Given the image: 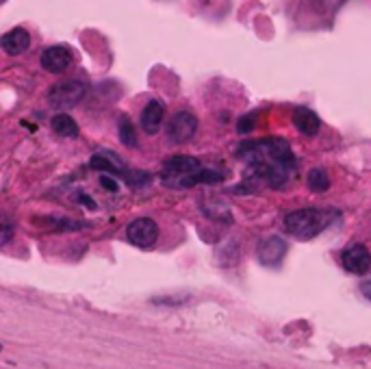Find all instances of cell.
Masks as SVG:
<instances>
[{
    "label": "cell",
    "instance_id": "obj_1",
    "mask_svg": "<svg viewBox=\"0 0 371 369\" xmlns=\"http://www.w3.org/2000/svg\"><path fill=\"white\" fill-rule=\"evenodd\" d=\"M332 220L334 213L326 208H297L285 215V231L299 241H308L320 235Z\"/></svg>",
    "mask_w": 371,
    "mask_h": 369
},
{
    "label": "cell",
    "instance_id": "obj_2",
    "mask_svg": "<svg viewBox=\"0 0 371 369\" xmlns=\"http://www.w3.org/2000/svg\"><path fill=\"white\" fill-rule=\"evenodd\" d=\"M200 161L196 156H189V154H176L170 156V159L163 163V172H161V179L167 187L174 189H189L191 187V174H196L200 170Z\"/></svg>",
    "mask_w": 371,
    "mask_h": 369
},
{
    "label": "cell",
    "instance_id": "obj_3",
    "mask_svg": "<svg viewBox=\"0 0 371 369\" xmlns=\"http://www.w3.org/2000/svg\"><path fill=\"white\" fill-rule=\"evenodd\" d=\"M85 96V85L81 81H63L57 83L55 87H50L48 100L52 107L57 109H67V107H76Z\"/></svg>",
    "mask_w": 371,
    "mask_h": 369
},
{
    "label": "cell",
    "instance_id": "obj_4",
    "mask_svg": "<svg viewBox=\"0 0 371 369\" xmlns=\"http://www.w3.org/2000/svg\"><path fill=\"white\" fill-rule=\"evenodd\" d=\"M126 237L137 248H152L158 239V226L150 218H137L129 224Z\"/></svg>",
    "mask_w": 371,
    "mask_h": 369
},
{
    "label": "cell",
    "instance_id": "obj_5",
    "mask_svg": "<svg viewBox=\"0 0 371 369\" xmlns=\"http://www.w3.org/2000/svg\"><path fill=\"white\" fill-rule=\"evenodd\" d=\"M196 131H198V117L189 111H181L170 120L167 139L172 144H185L196 135Z\"/></svg>",
    "mask_w": 371,
    "mask_h": 369
},
{
    "label": "cell",
    "instance_id": "obj_6",
    "mask_svg": "<svg viewBox=\"0 0 371 369\" xmlns=\"http://www.w3.org/2000/svg\"><path fill=\"white\" fill-rule=\"evenodd\" d=\"M343 268L349 274H367L371 270V254L363 243H352L349 248L343 250Z\"/></svg>",
    "mask_w": 371,
    "mask_h": 369
},
{
    "label": "cell",
    "instance_id": "obj_7",
    "mask_svg": "<svg viewBox=\"0 0 371 369\" xmlns=\"http://www.w3.org/2000/svg\"><path fill=\"white\" fill-rule=\"evenodd\" d=\"M72 63V50L65 46H50L42 52V67L46 72L61 74Z\"/></svg>",
    "mask_w": 371,
    "mask_h": 369
},
{
    "label": "cell",
    "instance_id": "obj_8",
    "mask_svg": "<svg viewBox=\"0 0 371 369\" xmlns=\"http://www.w3.org/2000/svg\"><path fill=\"white\" fill-rule=\"evenodd\" d=\"M287 254V241L282 237H267L258 245V261L263 265H278Z\"/></svg>",
    "mask_w": 371,
    "mask_h": 369
},
{
    "label": "cell",
    "instance_id": "obj_9",
    "mask_svg": "<svg viewBox=\"0 0 371 369\" xmlns=\"http://www.w3.org/2000/svg\"><path fill=\"white\" fill-rule=\"evenodd\" d=\"M163 117H165V107H163V102H158V100H150L144 111H141V120H139V124L141 129H144L146 135H156L158 129H161L163 124Z\"/></svg>",
    "mask_w": 371,
    "mask_h": 369
},
{
    "label": "cell",
    "instance_id": "obj_10",
    "mask_svg": "<svg viewBox=\"0 0 371 369\" xmlns=\"http://www.w3.org/2000/svg\"><path fill=\"white\" fill-rule=\"evenodd\" d=\"M293 124H295V129L302 133V135L313 137V135L320 133L322 120H320V115H317L313 109H308V107H297V109L293 111Z\"/></svg>",
    "mask_w": 371,
    "mask_h": 369
},
{
    "label": "cell",
    "instance_id": "obj_11",
    "mask_svg": "<svg viewBox=\"0 0 371 369\" xmlns=\"http://www.w3.org/2000/svg\"><path fill=\"white\" fill-rule=\"evenodd\" d=\"M0 46L7 52V55H22V52L31 46V35L24 28H11L0 38Z\"/></svg>",
    "mask_w": 371,
    "mask_h": 369
},
{
    "label": "cell",
    "instance_id": "obj_12",
    "mask_svg": "<svg viewBox=\"0 0 371 369\" xmlns=\"http://www.w3.org/2000/svg\"><path fill=\"white\" fill-rule=\"evenodd\" d=\"M50 124H52V131H55L57 135H61V137H79V124L67 113L55 115Z\"/></svg>",
    "mask_w": 371,
    "mask_h": 369
},
{
    "label": "cell",
    "instance_id": "obj_13",
    "mask_svg": "<svg viewBox=\"0 0 371 369\" xmlns=\"http://www.w3.org/2000/svg\"><path fill=\"white\" fill-rule=\"evenodd\" d=\"M306 185L311 191L315 193H324L330 189V177H328V172L324 167H313L308 174H306Z\"/></svg>",
    "mask_w": 371,
    "mask_h": 369
},
{
    "label": "cell",
    "instance_id": "obj_14",
    "mask_svg": "<svg viewBox=\"0 0 371 369\" xmlns=\"http://www.w3.org/2000/svg\"><path fill=\"white\" fill-rule=\"evenodd\" d=\"M202 213L211 220L217 222H231V213H228V206L220 200H208L202 204Z\"/></svg>",
    "mask_w": 371,
    "mask_h": 369
},
{
    "label": "cell",
    "instance_id": "obj_15",
    "mask_svg": "<svg viewBox=\"0 0 371 369\" xmlns=\"http://www.w3.org/2000/svg\"><path fill=\"white\" fill-rule=\"evenodd\" d=\"M119 142L126 146V148H135L137 146V133H135V126L133 122L129 120V115H122L119 117Z\"/></svg>",
    "mask_w": 371,
    "mask_h": 369
},
{
    "label": "cell",
    "instance_id": "obj_16",
    "mask_svg": "<svg viewBox=\"0 0 371 369\" xmlns=\"http://www.w3.org/2000/svg\"><path fill=\"white\" fill-rule=\"evenodd\" d=\"M90 167L92 170H100V172H107V174H119V167L111 159H107V156H100V154H96L94 159L90 161Z\"/></svg>",
    "mask_w": 371,
    "mask_h": 369
},
{
    "label": "cell",
    "instance_id": "obj_17",
    "mask_svg": "<svg viewBox=\"0 0 371 369\" xmlns=\"http://www.w3.org/2000/svg\"><path fill=\"white\" fill-rule=\"evenodd\" d=\"M48 226H52V231H81L83 224L76 220H50Z\"/></svg>",
    "mask_w": 371,
    "mask_h": 369
},
{
    "label": "cell",
    "instance_id": "obj_18",
    "mask_svg": "<svg viewBox=\"0 0 371 369\" xmlns=\"http://www.w3.org/2000/svg\"><path fill=\"white\" fill-rule=\"evenodd\" d=\"M13 239V226L5 220H0V248L7 245Z\"/></svg>",
    "mask_w": 371,
    "mask_h": 369
},
{
    "label": "cell",
    "instance_id": "obj_19",
    "mask_svg": "<svg viewBox=\"0 0 371 369\" xmlns=\"http://www.w3.org/2000/svg\"><path fill=\"white\" fill-rule=\"evenodd\" d=\"M252 129H254V115H245L239 120V126H237L239 133H250Z\"/></svg>",
    "mask_w": 371,
    "mask_h": 369
},
{
    "label": "cell",
    "instance_id": "obj_20",
    "mask_svg": "<svg viewBox=\"0 0 371 369\" xmlns=\"http://www.w3.org/2000/svg\"><path fill=\"white\" fill-rule=\"evenodd\" d=\"M361 291H363V295L367 297V300H371V270L365 274V278L361 280Z\"/></svg>",
    "mask_w": 371,
    "mask_h": 369
},
{
    "label": "cell",
    "instance_id": "obj_21",
    "mask_svg": "<svg viewBox=\"0 0 371 369\" xmlns=\"http://www.w3.org/2000/svg\"><path fill=\"white\" fill-rule=\"evenodd\" d=\"M100 185L104 187V189H109V191H117L119 187H117V183L113 181V179H109V177H100Z\"/></svg>",
    "mask_w": 371,
    "mask_h": 369
},
{
    "label": "cell",
    "instance_id": "obj_22",
    "mask_svg": "<svg viewBox=\"0 0 371 369\" xmlns=\"http://www.w3.org/2000/svg\"><path fill=\"white\" fill-rule=\"evenodd\" d=\"M79 202L85 204V206H90V208H96V202L90 196H83V193H79Z\"/></svg>",
    "mask_w": 371,
    "mask_h": 369
},
{
    "label": "cell",
    "instance_id": "obj_23",
    "mask_svg": "<svg viewBox=\"0 0 371 369\" xmlns=\"http://www.w3.org/2000/svg\"><path fill=\"white\" fill-rule=\"evenodd\" d=\"M0 352H3V345H0Z\"/></svg>",
    "mask_w": 371,
    "mask_h": 369
}]
</instances>
